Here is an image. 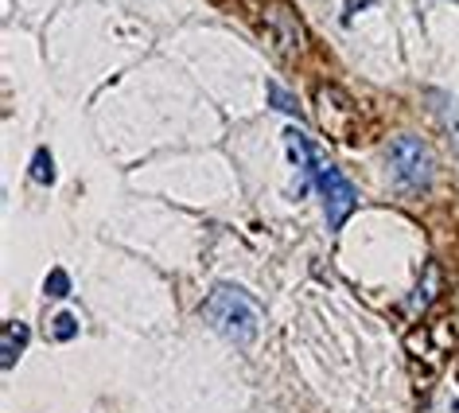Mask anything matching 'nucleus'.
Wrapping results in <instances>:
<instances>
[{
  "label": "nucleus",
  "instance_id": "nucleus-13",
  "mask_svg": "<svg viewBox=\"0 0 459 413\" xmlns=\"http://www.w3.org/2000/svg\"><path fill=\"white\" fill-rule=\"evenodd\" d=\"M51 336L59 339V343H66V339H74L78 336V320L71 316V312H59L51 320Z\"/></svg>",
  "mask_w": 459,
  "mask_h": 413
},
{
  "label": "nucleus",
  "instance_id": "nucleus-2",
  "mask_svg": "<svg viewBox=\"0 0 459 413\" xmlns=\"http://www.w3.org/2000/svg\"><path fill=\"white\" fill-rule=\"evenodd\" d=\"M385 180L394 191L417 195L436 183V153L417 133H401L385 145Z\"/></svg>",
  "mask_w": 459,
  "mask_h": 413
},
{
  "label": "nucleus",
  "instance_id": "nucleus-10",
  "mask_svg": "<svg viewBox=\"0 0 459 413\" xmlns=\"http://www.w3.org/2000/svg\"><path fill=\"white\" fill-rule=\"evenodd\" d=\"M269 106L277 113H289V118H300V98H292L281 83H269Z\"/></svg>",
  "mask_w": 459,
  "mask_h": 413
},
{
  "label": "nucleus",
  "instance_id": "nucleus-5",
  "mask_svg": "<svg viewBox=\"0 0 459 413\" xmlns=\"http://www.w3.org/2000/svg\"><path fill=\"white\" fill-rule=\"evenodd\" d=\"M316 188H319V195H324V219H327V226H331V231H339V226L354 215V206H359V191H354V183L342 176L335 164H327V160H324V168L316 171Z\"/></svg>",
  "mask_w": 459,
  "mask_h": 413
},
{
  "label": "nucleus",
  "instance_id": "nucleus-1",
  "mask_svg": "<svg viewBox=\"0 0 459 413\" xmlns=\"http://www.w3.org/2000/svg\"><path fill=\"white\" fill-rule=\"evenodd\" d=\"M203 320L222 339L238 343V347H249L261 336V324H265L261 304L246 289H238V285H214L203 304Z\"/></svg>",
  "mask_w": 459,
  "mask_h": 413
},
{
  "label": "nucleus",
  "instance_id": "nucleus-6",
  "mask_svg": "<svg viewBox=\"0 0 459 413\" xmlns=\"http://www.w3.org/2000/svg\"><path fill=\"white\" fill-rule=\"evenodd\" d=\"M284 148H289L292 164L300 168V176H307V188H316V171L324 168V153H319V145L300 129H284Z\"/></svg>",
  "mask_w": 459,
  "mask_h": 413
},
{
  "label": "nucleus",
  "instance_id": "nucleus-11",
  "mask_svg": "<svg viewBox=\"0 0 459 413\" xmlns=\"http://www.w3.org/2000/svg\"><path fill=\"white\" fill-rule=\"evenodd\" d=\"M31 180L43 183V188H51V183H55V160H51V148H36V156H31Z\"/></svg>",
  "mask_w": 459,
  "mask_h": 413
},
{
  "label": "nucleus",
  "instance_id": "nucleus-9",
  "mask_svg": "<svg viewBox=\"0 0 459 413\" xmlns=\"http://www.w3.org/2000/svg\"><path fill=\"white\" fill-rule=\"evenodd\" d=\"M429 101L436 106V121L444 125V133L459 141V101L452 94H444V90H429Z\"/></svg>",
  "mask_w": 459,
  "mask_h": 413
},
{
  "label": "nucleus",
  "instance_id": "nucleus-12",
  "mask_svg": "<svg viewBox=\"0 0 459 413\" xmlns=\"http://www.w3.org/2000/svg\"><path fill=\"white\" fill-rule=\"evenodd\" d=\"M43 293L55 296V301H66V296H71V277H66V269H51L48 281H43Z\"/></svg>",
  "mask_w": 459,
  "mask_h": 413
},
{
  "label": "nucleus",
  "instance_id": "nucleus-7",
  "mask_svg": "<svg viewBox=\"0 0 459 413\" xmlns=\"http://www.w3.org/2000/svg\"><path fill=\"white\" fill-rule=\"evenodd\" d=\"M28 339H31V328L24 324V320H8L4 331H0V366H4V371H13V366L20 363Z\"/></svg>",
  "mask_w": 459,
  "mask_h": 413
},
{
  "label": "nucleus",
  "instance_id": "nucleus-4",
  "mask_svg": "<svg viewBox=\"0 0 459 413\" xmlns=\"http://www.w3.org/2000/svg\"><path fill=\"white\" fill-rule=\"evenodd\" d=\"M316 121L335 145H359L362 136V110L339 83H319L316 86Z\"/></svg>",
  "mask_w": 459,
  "mask_h": 413
},
{
  "label": "nucleus",
  "instance_id": "nucleus-8",
  "mask_svg": "<svg viewBox=\"0 0 459 413\" xmlns=\"http://www.w3.org/2000/svg\"><path fill=\"white\" fill-rule=\"evenodd\" d=\"M444 289V273L436 261H424V273H420V281H417V289H412L409 296V308L412 312H429V308L436 304V296H440Z\"/></svg>",
  "mask_w": 459,
  "mask_h": 413
},
{
  "label": "nucleus",
  "instance_id": "nucleus-3",
  "mask_svg": "<svg viewBox=\"0 0 459 413\" xmlns=\"http://www.w3.org/2000/svg\"><path fill=\"white\" fill-rule=\"evenodd\" d=\"M254 24H257L261 43L269 48V55H273V63L277 66H296L304 59L307 31H304L300 13H296L289 0H261Z\"/></svg>",
  "mask_w": 459,
  "mask_h": 413
}]
</instances>
